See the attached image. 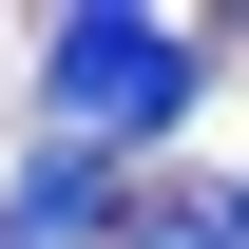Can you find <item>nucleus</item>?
<instances>
[{"instance_id": "f257e3e1", "label": "nucleus", "mask_w": 249, "mask_h": 249, "mask_svg": "<svg viewBox=\"0 0 249 249\" xmlns=\"http://www.w3.org/2000/svg\"><path fill=\"white\" fill-rule=\"evenodd\" d=\"M192 96H211V19H134V0H77V19H38V134H58V154L173 134Z\"/></svg>"}, {"instance_id": "f03ea898", "label": "nucleus", "mask_w": 249, "mask_h": 249, "mask_svg": "<svg viewBox=\"0 0 249 249\" xmlns=\"http://www.w3.org/2000/svg\"><path fill=\"white\" fill-rule=\"evenodd\" d=\"M115 230H134L115 154H58V134H38V154L0 173V249H115Z\"/></svg>"}, {"instance_id": "7ed1b4c3", "label": "nucleus", "mask_w": 249, "mask_h": 249, "mask_svg": "<svg viewBox=\"0 0 249 249\" xmlns=\"http://www.w3.org/2000/svg\"><path fill=\"white\" fill-rule=\"evenodd\" d=\"M115 249H211V192H134V230Z\"/></svg>"}, {"instance_id": "20e7f679", "label": "nucleus", "mask_w": 249, "mask_h": 249, "mask_svg": "<svg viewBox=\"0 0 249 249\" xmlns=\"http://www.w3.org/2000/svg\"><path fill=\"white\" fill-rule=\"evenodd\" d=\"M211 249H249V192H211Z\"/></svg>"}]
</instances>
